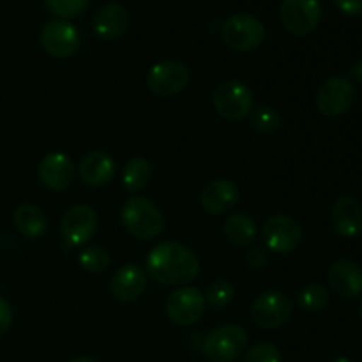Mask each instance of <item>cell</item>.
I'll use <instances>...</instances> for the list:
<instances>
[{"mask_svg": "<svg viewBox=\"0 0 362 362\" xmlns=\"http://www.w3.org/2000/svg\"><path fill=\"white\" fill-rule=\"evenodd\" d=\"M145 267L148 276L161 285L186 286L200 272V262L187 246L166 240L152 247Z\"/></svg>", "mask_w": 362, "mask_h": 362, "instance_id": "1", "label": "cell"}, {"mask_svg": "<svg viewBox=\"0 0 362 362\" xmlns=\"http://www.w3.org/2000/svg\"><path fill=\"white\" fill-rule=\"evenodd\" d=\"M120 219L124 228L140 240L156 239L165 226V219L159 209L144 197L127 198L120 211Z\"/></svg>", "mask_w": 362, "mask_h": 362, "instance_id": "2", "label": "cell"}, {"mask_svg": "<svg viewBox=\"0 0 362 362\" xmlns=\"http://www.w3.org/2000/svg\"><path fill=\"white\" fill-rule=\"evenodd\" d=\"M246 345V331L240 325L228 324L214 329L205 338L202 352L211 362H233L243 356Z\"/></svg>", "mask_w": 362, "mask_h": 362, "instance_id": "3", "label": "cell"}, {"mask_svg": "<svg viewBox=\"0 0 362 362\" xmlns=\"http://www.w3.org/2000/svg\"><path fill=\"white\" fill-rule=\"evenodd\" d=\"M212 103H214L216 112L223 119L240 120L253 112L255 99L253 92L247 85H244L243 81L230 80L223 81L216 87Z\"/></svg>", "mask_w": 362, "mask_h": 362, "instance_id": "4", "label": "cell"}, {"mask_svg": "<svg viewBox=\"0 0 362 362\" xmlns=\"http://www.w3.org/2000/svg\"><path fill=\"white\" fill-rule=\"evenodd\" d=\"M223 41L237 52H253L264 42L265 27L251 14H233L223 25Z\"/></svg>", "mask_w": 362, "mask_h": 362, "instance_id": "5", "label": "cell"}, {"mask_svg": "<svg viewBox=\"0 0 362 362\" xmlns=\"http://www.w3.org/2000/svg\"><path fill=\"white\" fill-rule=\"evenodd\" d=\"M191 80V71L186 64L165 60L151 67L147 74V87L159 98H172L182 92Z\"/></svg>", "mask_w": 362, "mask_h": 362, "instance_id": "6", "label": "cell"}, {"mask_svg": "<svg viewBox=\"0 0 362 362\" xmlns=\"http://www.w3.org/2000/svg\"><path fill=\"white\" fill-rule=\"evenodd\" d=\"M205 306L207 303L200 290L189 285L179 286L166 299V315L173 324L187 327L204 317Z\"/></svg>", "mask_w": 362, "mask_h": 362, "instance_id": "7", "label": "cell"}, {"mask_svg": "<svg viewBox=\"0 0 362 362\" xmlns=\"http://www.w3.org/2000/svg\"><path fill=\"white\" fill-rule=\"evenodd\" d=\"M262 239H264L267 250L272 253H292L303 240V228L290 216H272L262 226Z\"/></svg>", "mask_w": 362, "mask_h": 362, "instance_id": "8", "label": "cell"}, {"mask_svg": "<svg viewBox=\"0 0 362 362\" xmlns=\"http://www.w3.org/2000/svg\"><path fill=\"white\" fill-rule=\"evenodd\" d=\"M279 20L290 34H310L322 20L320 0H283Z\"/></svg>", "mask_w": 362, "mask_h": 362, "instance_id": "9", "label": "cell"}, {"mask_svg": "<svg viewBox=\"0 0 362 362\" xmlns=\"http://www.w3.org/2000/svg\"><path fill=\"white\" fill-rule=\"evenodd\" d=\"M98 230V214L90 205L78 204L73 205L69 211L64 214L60 232L66 246L78 247L87 244Z\"/></svg>", "mask_w": 362, "mask_h": 362, "instance_id": "10", "label": "cell"}, {"mask_svg": "<svg viewBox=\"0 0 362 362\" xmlns=\"http://www.w3.org/2000/svg\"><path fill=\"white\" fill-rule=\"evenodd\" d=\"M292 315V303L283 292L269 290L251 304V318L262 329H279Z\"/></svg>", "mask_w": 362, "mask_h": 362, "instance_id": "11", "label": "cell"}, {"mask_svg": "<svg viewBox=\"0 0 362 362\" xmlns=\"http://www.w3.org/2000/svg\"><path fill=\"white\" fill-rule=\"evenodd\" d=\"M356 101V87L345 76H334L325 81L317 94V108L325 117H341Z\"/></svg>", "mask_w": 362, "mask_h": 362, "instance_id": "12", "label": "cell"}, {"mask_svg": "<svg viewBox=\"0 0 362 362\" xmlns=\"http://www.w3.org/2000/svg\"><path fill=\"white\" fill-rule=\"evenodd\" d=\"M41 45L55 59H69L80 49V34L67 20H52L42 27Z\"/></svg>", "mask_w": 362, "mask_h": 362, "instance_id": "13", "label": "cell"}, {"mask_svg": "<svg viewBox=\"0 0 362 362\" xmlns=\"http://www.w3.org/2000/svg\"><path fill=\"white\" fill-rule=\"evenodd\" d=\"M39 179L52 191H64L74 179V165L64 152H49L39 163Z\"/></svg>", "mask_w": 362, "mask_h": 362, "instance_id": "14", "label": "cell"}, {"mask_svg": "<svg viewBox=\"0 0 362 362\" xmlns=\"http://www.w3.org/2000/svg\"><path fill=\"white\" fill-rule=\"evenodd\" d=\"M327 281L332 292L345 299H354L362 293V267L352 260H338L329 267Z\"/></svg>", "mask_w": 362, "mask_h": 362, "instance_id": "15", "label": "cell"}, {"mask_svg": "<svg viewBox=\"0 0 362 362\" xmlns=\"http://www.w3.org/2000/svg\"><path fill=\"white\" fill-rule=\"evenodd\" d=\"M239 194L240 191L233 180H214L204 187L200 204L205 212L219 216L235 207L237 202H239Z\"/></svg>", "mask_w": 362, "mask_h": 362, "instance_id": "16", "label": "cell"}, {"mask_svg": "<svg viewBox=\"0 0 362 362\" xmlns=\"http://www.w3.org/2000/svg\"><path fill=\"white\" fill-rule=\"evenodd\" d=\"M145 286H147V274L144 269L134 264H127L113 274L110 281V292L120 303H131L144 293Z\"/></svg>", "mask_w": 362, "mask_h": 362, "instance_id": "17", "label": "cell"}, {"mask_svg": "<svg viewBox=\"0 0 362 362\" xmlns=\"http://www.w3.org/2000/svg\"><path fill=\"white\" fill-rule=\"evenodd\" d=\"M92 27L101 39H117L129 27V13L119 2H108L95 11Z\"/></svg>", "mask_w": 362, "mask_h": 362, "instance_id": "18", "label": "cell"}, {"mask_svg": "<svg viewBox=\"0 0 362 362\" xmlns=\"http://www.w3.org/2000/svg\"><path fill=\"white\" fill-rule=\"evenodd\" d=\"M332 225L345 239H354L362 232V207L352 197H339L332 205Z\"/></svg>", "mask_w": 362, "mask_h": 362, "instance_id": "19", "label": "cell"}, {"mask_svg": "<svg viewBox=\"0 0 362 362\" xmlns=\"http://www.w3.org/2000/svg\"><path fill=\"white\" fill-rule=\"evenodd\" d=\"M78 172H80L81 180L87 186H105L115 175V161L106 152L94 151L81 159L80 166H78Z\"/></svg>", "mask_w": 362, "mask_h": 362, "instance_id": "20", "label": "cell"}, {"mask_svg": "<svg viewBox=\"0 0 362 362\" xmlns=\"http://www.w3.org/2000/svg\"><path fill=\"white\" fill-rule=\"evenodd\" d=\"M13 225L27 239H39L46 233V218L39 207L32 204L18 205L13 214Z\"/></svg>", "mask_w": 362, "mask_h": 362, "instance_id": "21", "label": "cell"}, {"mask_svg": "<svg viewBox=\"0 0 362 362\" xmlns=\"http://www.w3.org/2000/svg\"><path fill=\"white\" fill-rule=\"evenodd\" d=\"M223 233L232 244L240 247L251 246L257 239V225L246 214H232L223 225Z\"/></svg>", "mask_w": 362, "mask_h": 362, "instance_id": "22", "label": "cell"}, {"mask_svg": "<svg viewBox=\"0 0 362 362\" xmlns=\"http://www.w3.org/2000/svg\"><path fill=\"white\" fill-rule=\"evenodd\" d=\"M152 166L145 158H133L127 161L122 172V186L129 193H138L151 182Z\"/></svg>", "mask_w": 362, "mask_h": 362, "instance_id": "23", "label": "cell"}, {"mask_svg": "<svg viewBox=\"0 0 362 362\" xmlns=\"http://www.w3.org/2000/svg\"><path fill=\"white\" fill-rule=\"evenodd\" d=\"M78 262H80L83 271L99 274V272H105L110 267V253L105 247L92 246L78 255Z\"/></svg>", "mask_w": 362, "mask_h": 362, "instance_id": "24", "label": "cell"}, {"mask_svg": "<svg viewBox=\"0 0 362 362\" xmlns=\"http://www.w3.org/2000/svg\"><path fill=\"white\" fill-rule=\"evenodd\" d=\"M281 126L278 112L271 106H258L251 112V127L262 134H272Z\"/></svg>", "mask_w": 362, "mask_h": 362, "instance_id": "25", "label": "cell"}, {"mask_svg": "<svg viewBox=\"0 0 362 362\" xmlns=\"http://www.w3.org/2000/svg\"><path fill=\"white\" fill-rule=\"evenodd\" d=\"M329 299H331L329 290L325 288V286L318 285V283H313V285H308L306 288L299 293V306L303 308V310L315 313V311L324 310L329 304Z\"/></svg>", "mask_w": 362, "mask_h": 362, "instance_id": "26", "label": "cell"}, {"mask_svg": "<svg viewBox=\"0 0 362 362\" xmlns=\"http://www.w3.org/2000/svg\"><path fill=\"white\" fill-rule=\"evenodd\" d=\"M233 296H235V288H233L232 283H228L226 279H218L207 286V292L204 297L209 306L225 308L232 303Z\"/></svg>", "mask_w": 362, "mask_h": 362, "instance_id": "27", "label": "cell"}, {"mask_svg": "<svg viewBox=\"0 0 362 362\" xmlns=\"http://www.w3.org/2000/svg\"><path fill=\"white\" fill-rule=\"evenodd\" d=\"M45 2L49 13L59 16L60 20H69L83 13L90 0H45Z\"/></svg>", "mask_w": 362, "mask_h": 362, "instance_id": "28", "label": "cell"}, {"mask_svg": "<svg viewBox=\"0 0 362 362\" xmlns=\"http://www.w3.org/2000/svg\"><path fill=\"white\" fill-rule=\"evenodd\" d=\"M243 362H281V354L272 343H258L247 350Z\"/></svg>", "mask_w": 362, "mask_h": 362, "instance_id": "29", "label": "cell"}, {"mask_svg": "<svg viewBox=\"0 0 362 362\" xmlns=\"http://www.w3.org/2000/svg\"><path fill=\"white\" fill-rule=\"evenodd\" d=\"M13 325V310L9 304L0 297V336L6 334Z\"/></svg>", "mask_w": 362, "mask_h": 362, "instance_id": "30", "label": "cell"}, {"mask_svg": "<svg viewBox=\"0 0 362 362\" xmlns=\"http://www.w3.org/2000/svg\"><path fill=\"white\" fill-rule=\"evenodd\" d=\"M336 6L343 14H349V16L362 14V0H336Z\"/></svg>", "mask_w": 362, "mask_h": 362, "instance_id": "31", "label": "cell"}, {"mask_svg": "<svg viewBox=\"0 0 362 362\" xmlns=\"http://www.w3.org/2000/svg\"><path fill=\"white\" fill-rule=\"evenodd\" d=\"M265 260H267V253H265L262 247H253V250H251L246 257L247 265L253 269H260L262 265L265 264Z\"/></svg>", "mask_w": 362, "mask_h": 362, "instance_id": "32", "label": "cell"}, {"mask_svg": "<svg viewBox=\"0 0 362 362\" xmlns=\"http://www.w3.org/2000/svg\"><path fill=\"white\" fill-rule=\"evenodd\" d=\"M350 74H352V78L357 83L362 85V59L357 60V62L350 67Z\"/></svg>", "mask_w": 362, "mask_h": 362, "instance_id": "33", "label": "cell"}, {"mask_svg": "<svg viewBox=\"0 0 362 362\" xmlns=\"http://www.w3.org/2000/svg\"><path fill=\"white\" fill-rule=\"evenodd\" d=\"M69 362H95L94 359H88V357H76V359L69 361Z\"/></svg>", "mask_w": 362, "mask_h": 362, "instance_id": "34", "label": "cell"}, {"mask_svg": "<svg viewBox=\"0 0 362 362\" xmlns=\"http://www.w3.org/2000/svg\"><path fill=\"white\" fill-rule=\"evenodd\" d=\"M359 310H361V317H362V300H361V306H359Z\"/></svg>", "mask_w": 362, "mask_h": 362, "instance_id": "35", "label": "cell"}]
</instances>
